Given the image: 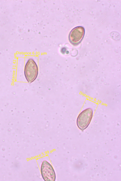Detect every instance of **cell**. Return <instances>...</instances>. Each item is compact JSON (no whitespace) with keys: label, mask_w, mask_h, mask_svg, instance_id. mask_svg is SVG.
Returning <instances> with one entry per match:
<instances>
[{"label":"cell","mask_w":121,"mask_h":181,"mask_svg":"<svg viewBox=\"0 0 121 181\" xmlns=\"http://www.w3.org/2000/svg\"><path fill=\"white\" fill-rule=\"evenodd\" d=\"M42 177L45 181H55L56 175L51 165L46 160L42 162L40 168Z\"/></svg>","instance_id":"obj_3"},{"label":"cell","mask_w":121,"mask_h":181,"mask_svg":"<svg viewBox=\"0 0 121 181\" xmlns=\"http://www.w3.org/2000/svg\"><path fill=\"white\" fill-rule=\"evenodd\" d=\"M24 73L28 82L31 83L37 78L38 74V68L35 61L32 58L29 59L25 67Z\"/></svg>","instance_id":"obj_1"},{"label":"cell","mask_w":121,"mask_h":181,"mask_svg":"<svg viewBox=\"0 0 121 181\" xmlns=\"http://www.w3.org/2000/svg\"><path fill=\"white\" fill-rule=\"evenodd\" d=\"M85 33V29L83 27L78 26L74 28L71 30L69 34V41L74 45L79 44L82 39Z\"/></svg>","instance_id":"obj_4"},{"label":"cell","mask_w":121,"mask_h":181,"mask_svg":"<svg viewBox=\"0 0 121 181\" xmlns=\"http://www.w3.org/2000/svg\"><path fill=\"white\" fill-rule=\"evenodd\" d=\"M93 116V111L91 108H87L79 114L77 120V125L82 130L86 129L89 126Z\"/></svg>","instance_id":"obj_2"}]
</instances>
